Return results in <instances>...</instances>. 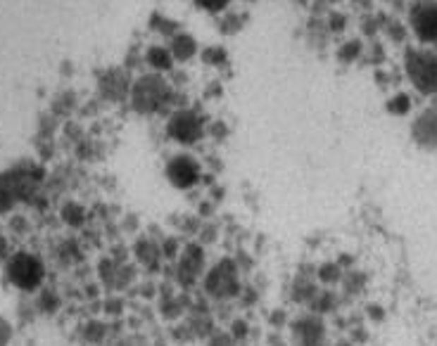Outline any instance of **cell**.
I'll return each instance as SVG.
<instances>
[{
  "label": "cell",
  "mask_w": 437,
  "mask_h": 346,
  "mask_svg": "<svg viewBox=\"0 0 437 346\" xmlns=\"http://www.w3.org/2000/svg\"><path fill=\"white\" fill-rule=\"evenodd\" d=\"M172 102V86L157 74L140 76L131 88V104L138 114H157Z\"/></svg>",
  "instance_id": "obj_1"
},
{
  "label": "cell",
  "mask_w": 437,
  "mask_h": 346,
  "mask_svg": "<svg viewBox=\"0 0 437 346\" xmlns=\"http://www.w3.org/2000/svg\"><path fill=\"white\" fill-rule=\"evenodd\" d=\"M404 71L411 86L423 95H437V55L426 48H407Z\"/></svg>",
  "instance_id": "obj_2"
},
{
  "label": "cell",
  "mask_w": 437,
  "mask_h": 346,
  "mask_svg": "<svg viewBox=\"0 0 437 346\" xmlns=\"http://www.w3.org/2000/svg\"><path fill=\"white\" fill-rule=\"evenodd\" d=\"M409 26L423 45H437V0H419L409 12Z\"/></svg>",
  "instance_id": "obj_3"
},
{
  "label": "cell",
  "mask_w": 437,
  "mask_h": 346,
  "mask_svg": "<svg viewBox=\"0 0 437 346\" xmlns=\"http://www.w3.org/2000/svg\"><path fill=\"white\" fill-rule=\"evenodd\" d=\"M167 133L176 142H181V145H193V142H198L205 135V126H202V119L193 109H176L169 116Z\"/></svg>",
  "instance_id": "obj_4"
},
{
  "label": "cell",
  "mask_w": 437,
  "mask_h": 346,
  "mask_svg": "<svg viewBox=\"0 0 437 346\" xmlns=\"http://www.w3.org/2000/svg\"><path fill=\"white\" fill-rule=\"evenodd\" d=\"M8 276L19 290H34L43 280V266L38 264V259L29 257V254H19V257L10 261Z\"/></svg>",
  "instance_id": "obj_5"
},
{
  "label": "cell",
  "mask_w": 437,
  "mask_h": 346,
  "mask_svg": "<svg viewBox=\"0 0 437 346\" xmlns=\"http://www.w3.org/2000/svg\"><path fill=\"white\" fill-rule=\"evenodd\" d=\"M411 138L423 149L437 147V109L428 107L411 123Z\"/></svg>",
  "instance_id": "obj_6"
},
{
  "label": "cell",
  "mask_w": 437,
  "mask_h": 346,
  "mask_svg": "<svg viewBox=\"0 0 437 346\" xmlns=\"http://www.w3.org/2000/svg\"><path fill=\"white\" fill-rule=\"evenodd\" d=\"M167 175L176 187H191L193 183L198 180L200 168H198V164H195V159H191L188 154H179L169 161Z\"/></svg>",
  "instance_id": "obj_7"
},
{
  "label": "cell",
  "mask_w": 437,
  "mask_h": 346,
  "mask_svg": "<svg viewBox=\"0 0 437 346\" xmlns=\"http://www.w3.org/2000/svg\"><path fill=\"white\" fill-rule=\"evenodd\" d=\"M169 50H172L176 62H188L198 55V43H195V38L191 34H176L172 38V48Z\"/></svg>",
  "instance_id": "obj_8"
},
{
  "label": "cell",
  "mask_w": 437,
  "mask_h": 346,
  "mask_svg": "<svg viewBox=\"0 0 437 346\" xmlns=\"http://www.w3.org/2000/svg\"><path fill=\"white\" fill-rule=\"evenodd\" d=\"M145 60L148 64L152 67L155 71H169L174 67V55L169 48H162V45H152V48H148L145 52Z\"/></svg>",
  "instance_id": "obj_9"
},
{
  "label": "cell",
  "mask_w": 437,
  "mask_h": 346,
  "mask_svg": "<svg viewBox=\"0 0 437 346\" xmlns=\"http://www.w3.org/2000/svg\"><path fill=\"white\" fill-rule=\"evenodd\" d=\"M361 52H364V43L359 41V38H352V41L342 43V48L337 50V60L345 62V64H352L361 57Z\"/></svg>",
  "instance_id": "obj_10"
},
{
  "label": "cell",
  "mask_w": 437,
  "mask_h": 346,
  "mask_svg": "<svg viewBox=\"0 0 437 346\" xmlns=\"http://www.w3.org/2000/svg\"><path fill=\"white\" fill-rule=\"evenodd\" d=\"M385 109H388L393 116H407L411 112V97L407 93H397L388 100Z\"/></svg>",
  "instance_id": "obj_11"
},
{
  "label": "cell",
  "mask_w": 437,
  "mask_h": 346,
  "mask_svg": "<svg viewBox=\"0 0 437 346\" xmlns=\"http://www.w3.org/2000/svg\"><path fill=\"white\" fill-rule=\"evenodd\" d=\"M226 50L219 48V45H210V48L202 50V60L207 64H214V67H219V64H226Z\"/></svg>",
  "instance_id": "obj_12"
},
{
  "label": "cell",
  "mask_w": 437,
  "mask_h": 346,
  "mask_svg": "<svg viewBox=\"0 0 437 346\" xmlns=\"http://www.w3.org/2000/svg\"><path fill=\"white\" fill-rule=\"evenodd\" d=\"M231 0H195V5L207 12H224Z\"/></svg>",
  "instance_id": "obj_13"
},
{
  "label": "cell",
  "mask_w": 437,
  "mask_h": 346,
  "mask_svg": "<svg viewBox=\"0 0 437 346\" xmlns=\"http://www.w3.org/2000/svg\"><path fill=\"white\" fill-rule=\"evenodd\" d=\"M388 36H390V41L393 43H402L404 38H407V29H404V24L402 22H390L388 24Z\"/></svg>",
  "instance_id": "obj_14"
},
{
  "label": "cell",
  "mask_w": 437,
  "mask_h": 346,
  "mask_svg": "<svg viewBox=\"0 0 437 346\" xmlns=\"http://www.w3.org/2000/svg\"><path fill=\"white\" fill-rule=\"evenodd\" d=\"M328 26H330V31H342L345 29V15H340V12H333V15L328 17Z\"/></svg>",
  "instance_id": "obj_15"
},
{
  "label": "cell",
  "mask_w": 437,
  "mask_h": 346,
  "mask_svg": "<svg viewBox=\"0 0 437 346\" xmlns=\"http://www.w3.org/2000/svg\"><path fill=\"white\" fill-rule=\"evenodd\" d=\"M12 204V194H10V190H5V187H0V214L5 211V209H8Z\"/></svg>",
  "instance_id": "obj_16"
},
{
  "label": "cell",
  "mask_w": 437,
  "mask_h": 346,
  "mask_svg": "<svg viewBox=\"0 0 437 346\" xmlns=\"http://www.w3.org/2000/svg\"><path fill=\"white\" fill-rule=\"evenodd\" d=\"M8 337H10V330L5 328V323H0V346H3V342H5Z\"/></svg>",
  "instance_id": "obj_17"
},
{
  "label": "cell",
  "mask_w": 437,
  "mask_h": 346,
  "mask_svg": "<svg viewBox=\"0 0 437 346\" xmlns=\"http://www.w3.org/2000/svg\"><path fill=\"white\" fill-rule=\"evenodd\" d=\"M247 3H250V0H247Z\"/></svg>",
  "instance_id": "obj_18"
}]
</instances>
